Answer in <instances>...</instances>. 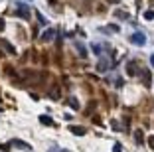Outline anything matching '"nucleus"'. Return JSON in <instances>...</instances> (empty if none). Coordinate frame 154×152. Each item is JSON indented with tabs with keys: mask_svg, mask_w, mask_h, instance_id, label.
<instances>
[{
	"mask_svg": "<svg viewBox=\"0 0 154 152\" xmlns=\"http://www.w3.org/2000/svg\"><path fill=\"white\" fill-rule=\"evenodd\" d=\"M132 42H134L136 45H144V44H146V36L142 34L140 30H136L134 34H132Z\"/></svg>",
	"mask_w": 154,
	"mask_h": 152,
	"instance_id": "f257e3e1",
	"label": "nucleus"
},
{
	"mask_svg": "<svg viewBox=\"0 0 154 152\" xmlns=\"http://www.w3.org/2000/svg\"><path fill=\"white\" fill-rule=\"evenodd\" d=\"M16 16H20V18H30V10H28L26 8V6H24V4H20V2H18V10H16Z\"/></svg>",
	"mask_w": 154,
	"mask_h": 152,
	"instance_id": "f03ea898",
	"label": "nucleus"
},
{
	"mask_svg": "<svg viewBox=\"0 0 154 152\" xmlns=\"http://www.w3.org/2000/svg\"><path fill=\"white\" fill-rule=\"evenodd\" d=\"M12 144H14L16 148H20V150H24V152H30V150H32V146H30L28 142H22V140H18V138H14Z\"/></svg>",
	"mask_w": 154,
	"mask_h": 152,
	"instance_id": "7ed1b4c3",
	"label": "nucleus"
},
{
	"mask_svg": "<svg viewBox=\"0 0 154 152\" xmlns=\"http://www.w3.org/2000/svg\"><path fill=\"white\" fill-rule=\"evenodd\" d=\"M69 132H71V134H77V136H83V134H85L87 132V129H85V126H69Z\"/></svg>",
	"mask_w": 154,
	"mask_h": 152,
	"instance_id": "20e7f679",
	"label": "nucleus"
},
{
	"mask_svg": "<svg viewBox=\"0 0 154 152\" xmlns=\"http://www.w3.org/2000/svg\"><path fill=\"white\" fill-rule=\"evenodd\" d=\"M54 36H55V30L44 32V34H42V42H50V40H54Z\"/></svg>",
	"mask_w": 154,
	"mask_h": 152,
	"instance_id": "39448f33",
	"label": "nucleus"
},
{
	"mask_svg": "<svg viewBox=\"0 0 154 152\" xmlns=\"http://www.w3.org/2000/svg\"><path fill=\"white\" fill-rule=\"evenodd\" d=\"M134 140H136V144H142V142H144V134H142L140 129L134 130Z\"/></svg>",
	"mask_w": 154,
	"mask_h": 152,
	"instance_id": "423d86ee",
	"label": "nucleus"
},
{
	"mask_svg": "<svg viewBox=\"0 0 154 152\" xmlns=\"http://www.w3.org/2000/svg\"><path fill=\"white\" fill-rule=\"evenodd\" d=\"M40 123H42V125H45V126H54L51 116H48V115H42V116H40Z\"/></svg>",
	"mask_w": 154,
	"mask_h": 152,
	"instance_id": "0eeeda50",
	"label": "nucleus"
},
{
	"mask_svg": "<svg viewBox=\"0 0 154 152\" xmlns=\"http://www.w3.org/2000/svg\"><path fill=\"white\" fill-rule=\"evenodd\" d=\"M115 18H119V20H128V14L125 12V10H117V12H115Z\"/></svg>",
	"mask_w": 154,
	"mask_h": 152,
	"instance_id": "6e6552de",
	"label": "nucleus"
},
{
	"mask_svg": "<svg viewBox=\"0 0 154 152\" xmlns=\"http://www.w3.org/2000/svg\"><path fill=\"white\" fill-rule=\"evenodd\" d=\"M75 48H77V51H79L81 57H87V49H85V45H83V44H77Z\"/></svg>",
	"mask_w": 154,
	"mask_h": 152,
	"instance_id": "1a4fd4ad",
	"label": "nucleus"
},
{
	"mask_svg": "<svg viewBox=\"0 0 154 152\" xmlns=\"http://www.w3.org/2000/svg\"><path fill=\"white\" fill-rule=\"evenodd\" d=\"M97 67H99V71H107V69H109V63H107V59H101Z\"/></svg>",
	"mask_w": 154,
	"mask_h": 152,
	"instance_id": "9d476101",
	"label": "nucleus"
},
{
	"mask_svg": "<svg viewBox=\"0 0 154 152\" xmlns=\"http://www.w3.org/2000/svg\"><path fill=\"white\" fill-rule=\"evenodd\" d=\"M144 18L146 20H154V10H146V12H144Z\"/></svg>",
	"mask_w": 154,
	"mask_h": 152,
	"instance_id": "9b49d317",
	"label": "nucleus"
},
{
	"mask_svg": "<svg viewBox=\"0 0 154 152\" xmlns=\"http://www.w3.org/2000/svg\"><path fill=\"white\" fill-rule=\"evenodd\" d=\"M2 45H4V48H6V51H10V54H14V51H16V49H14L12 45L8 44V42H2Z\"/></svg>",
	"mask_w": 154,
	"mask_h": 152,
	"instance_id": "f8f14e48",
	"label": "nucleus"
},
{
	"mask_svg": "<svg viewBox=\"0 0 154 152\" xmlns=\"http://www.w3.org/2000/svg\"><path fill=\"white\" fill-rule=\"evenodd\" d=\"M127 71H128V75H134V63H128V65H127Z\"/></svg>",
	"mask_w": 154,
	"mask_h": 152,
	"instance_id": "ddd939ff",
	"label": "nucleus"
},
{
	"mask_svg": "<svg viewBox=\"0 0 154 152\" xmlns=\"http://www.w3.org/2000/svg\"><path fill=\"white\" fill-rule=\"evenodd\" d=\"M107 30L115 34V32H119V26H117V24H109V26H107Z\"/></svg>",
	"mask_w": 154,
	"mask_h": 152,
	"instance_id": "4468645a",
	"label": "nucleus"
},
{
	"mask_svg": "<svg viewBox=\"0 0 154 152\" xmlns=\"http://www.w3.org/2000/svg\"><path fill=\"white\" fill-rule=\"evenodd\" d=\"M146 142H148L150 150H154V136H148V138H146Z\"/></svg>",
	"mask_w": 154,
	"mask_h": 152,
	"instance_id": "2eb2a0df",
	"label": "nucleus"
},
{
	"mask_svg": "<svg viewBox=\"0 0 154 152\" xmlns=\"http://www.w3.org/2000/svg\"><path fill=\"white\" fill-rule=\"evenodd\" d=\"M10 146H12V142H10V144H0V150H2V152H8Z\"/></svg>",
	"mask_w": 154,
	"mask_h": 152,
	"instance_id": "dca6fc26",
	"label": "nucleus"
},
{
	"mask_svg": "<svg viewBox=\"0 0 154 152\" xmlns=\"http://www.w3.org/2000/svg\"><path fill=\"white\" fill-rule=\"evenodd\" d=\"M69 105H71L73 109H77V107H79V103H77V99H69Z\"/></svg>",
	"mask_w": 154,
	"mask_h": 152,
	"instance_id": "f3484780",
	"label": "nucleus"
},
{
	"mask_svg": "<svg viewBox=\"0 0 154 152\" xmlns=\"http://www.w3.org/2000/svg\"><path fill=\"white\" fill-rule=\"evenodd\" d=\"M113 152H122V146H121V144H115V146H113Z\"/></svg>",
	"mask_w": 154,
	"mask_h": 152,
	"instance_id": "a211bd4d",
	"label": "nucleus"
},
{
	"mask_svg": "<svg viewBox=\"0 0 154 152\" xmlns=\"http://www.w3.org/2000/svg\"><path fill=\"white\" fill-rule=\"evenodd\" d=\"M93 51H95V54H97V55H99V54H101V48H99V44H93Z\"/></svg>",
	"mask_w": 154,
	"mask_h": 152,
	"instance_id": "6ab92c4d",
	"label": "nucleus"
},
{
	"mask_svg": "<svg viewBox=\"0 0 154 152\" xmlns=\"http://www.w3.org/2000/svg\"><path fill=\"white\" fill-rule=\"evenodd\" d=\"M50 152H69V150H61V148H55L54 146V148H50Z\"/></svg>",
	"mask_w": 154,
	"mask_h": 152,
	"instance_id": "aec40b11",
	"label": "nucleus"
},
{
	"mask_svg": "<svg viewBox=\"0 0 154 152\" xmlns=\"http://www.w3.org/2000/svg\"><path fill=\"white\" fill-rule=\"evenodd\" d=\"M113 125V130H121V126H119V123H111Z\"/></svg>",
	"mask_w": 154,
	"mask_h": 152,
	"instance_id": "412c9836",
	"label": "nucleus"
},
{
	"mask_svg": "<svg viewBox=\"0 0 154 152\" xmlns=\"http://www.w3.org/2000/svg\"><path fill=\"white\" fill-rule=\"evenodd\" d=\"M2 30H4V20L0 18V32H2Z\"/></svg>",
	"mask_w": 154,
	"mask_h": 152,
	"instance_id": "4be33fe9",
	"label": "nucleus"
},
{
	"mask_svg": "<svg viewBox=\"0 0 154 152\" xmlns=\"http://www.w3.org/2000/svg\"><path fill=\"white\" fill-rule=\"evenodd\" d=\"M150 65H152V67H154V54H152V55H150Z\"/></svg>",
	"mask_w": 154,
	"mask_h": 152,
	"instance_id": "5701e85b",
	"label": "nucleus"
},
{
	"mask_svg": "<svg viewBox=\"0 0 154 152\" xmlns=\"http://www.w3.org/2000/svg\"><path fill=\"white\" fill-rule=\"evenodd\" d=\"M111 4H119V2H121V0H109Z\"/></svg>",
	"mask_w": 154,
	"mask_h": 152,
	"instance_id": "b1692460",
	"label": "nucleus"
}]
</instances>
